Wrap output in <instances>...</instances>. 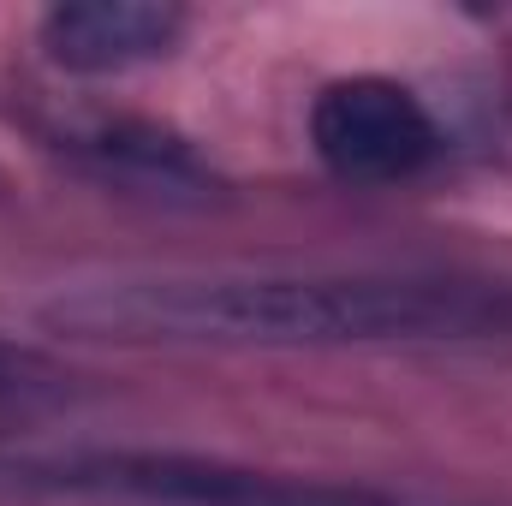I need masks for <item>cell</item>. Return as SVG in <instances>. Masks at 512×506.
<instances>
[{"mask_svg":"<svg viewBox=\"0 0 512 506\" xmlns=\"http://www.w3.org/2000/svg\"><path fill=\"white\" fill-rule=\"evenodd\" d=\"M42 328L108 346H423L512 334V286L453 274H149L42 304Z\"/></svg>","mask_w":512,"mask_h":506,"instance_id":"6da1fadb","label":"cell"},{"mask_svg":"<svg viewBox=\"0 0 512 506\" xmlns=\"http://www.w3.org/2000/svg\"><path fill=\"white\" fill-rule=\"evenodd\" d=\"M0 477L18 489L48 495H96L137 506H399L393 495L322 483V477H280L203 453H149V447H72V453H12Z\"/></svg>","mask_w":512,"mask_h":506,"instance_id":"7a4b0ae2","label":"cell"},{"mask_svg":"<svg viewBox=\"0 0 512 506\" xmlns=\"http://www.w3.org/2000/svg\"><path fill=\"white\" fill-rule=\"evenodd\" d=\"M310 143L340 179L382 185V179H411L417 167H429L441 149V131L405 84L340 78L310 108Z\"/></svg>","mask_w":512,"mask_h":506,"instance_id":"3957f363","label":"cell"},{"mask_svg":"<svg viewBox=\"0 0 512 506\" xmlns=\"http://www.w3.org/2000/svg\"><path fill=\"white\" fill-rule=\"evenodd\" d=\"M179 36H185V12L161 0H66L42 18L48 60L84 78L149 66L173 54Z\"/></svg>","mask_w":512,"mask_h":506,"instance_id":"277c9868","label":"cell"},{"mask_svg":"<svg viewBox=\"0 0 512 506\" xmlns=\"http://www.w3.org/2000/svg\"><path fill=\"white\" fill-rule=\"evenodd\" d=\"M108 173L137 179V185H161V191H185V185H209V167L161 126H102L84 143Z\"/></svg>","mask_w":512,"mask_h":506,"instance_id":"5b68a950","label":"cell"},{"mask_svg":"<svg viewBox=\"0 0 512 506\" xmlns=\"http://www.w3.org/2000/svg\"><path fill=\"white\" fill-rule=\"evenodd\" d=\"M72 399V376L24 346V340H0V417H24V411H48V405H66Z\"/></svg>","mask_w":512,"mask_h":506,"instance_id":"8992f818","label":"cell"}]
</instances>
